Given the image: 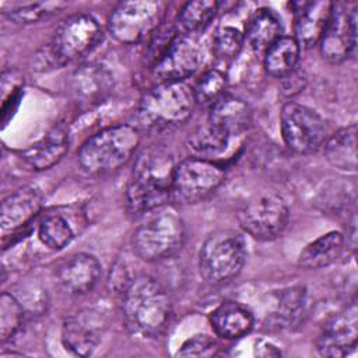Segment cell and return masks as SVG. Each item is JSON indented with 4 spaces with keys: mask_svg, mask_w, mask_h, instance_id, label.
Masks as SVG:
<instances>
[{
    "mask_svg": "<svg viewBox=\"0 0 358 358\" xmlns=\"http://www.w3.org/2000/svg\"><path fill=\"white\" fill-rule=\"evenodd\" d=\"M172 155L162 148H147L136 159L126 187V206L133 217L161 208L172 199Z\"/></svg>",
    "mask_w": 358,
    "mask_h": 358,
    "instance_id": "1",
    "label": "cell"
},
{
    "mask_svg": "<svg viewBox=\"0 0 358 358\" xmlns=\"http://www.w3.org/2000/svg\"><path fill=\"white\" fill-rule=\"evenodd\" d=\"M122 313L131 333L154 338L166 329L172 302L159 281L150 275H137L122 291Z\"/></svg>",
    "mask_w": 358,
    "mask_h": 358,
    "instance_id": "2",
    "label": "cell"
},
{
    "mask_svg": "<svg viewBox=\"0 0 358 358\" xmlns=\"http://www.w3.org/2000/svg\"><path fill=\"white\" fill-rule=\"evenodd\" d=\"M196 108L193 90L179 83H159L145 92L136 110L137 129L161 131L185 123Z\"/></svg>",
    "mask_w": 358,
    "mask_h": 358,
    "instance_id": "3",
    "label": "cell"
},
{
    "mask_svg": "<svg viewBox=\"0 0 358 358\" xmlns=\"http://www.w3.org/2000/svg\"><path fill=\"white\" fill-rule=\"evenodd\" d=\"M140 144V131L131 124H115L92 134L77 152L88 175H106L123 166Z\"/></svg>",
    "mask_w": 358,
    "mask_h": 358,
    "instance_id": "4",
    "label": "cell"
},
{
    "mask_svg": "<svg viewBox=\"0 0 358 358\" xmlns=\"http://www.w3.org/2000/svg\"><path fill=\"white\" fill-rule=\"evenodd\" d=\"M102 29L88 14H74L66 18L52 41L36 55V70L59 69L69 62L88 55L101 41Z\"/></svg>",
    "mask_w": 358,
    "mask_h": 358,
    "instance_id": "5",
    "label": "cell"
},
{
    "mask_svg": "<svg viewBox=\"0 0 358 358\" xmlns=\"http://www.w3.org/2000/svg\"><path fill=\"white\" fill-rule=\"evenodd\" d=\"M246 260L243 236L232 229L210 234L199 252L200 275L210 284H225L235 278Z\"/></svg>",
    "mask_w": 358,
    "mask_h": 358,
    "instance_id": "6",
    "label": "cell"
},
{
    "mask_svg": "<svg viewBox=\"0 0 358 358\" xmlns=\"http://www.w3.org/2000/svg\"><path fill=\"white\" fill-rule=\"evenodd\" d=\"M185 243V224L175 211H159L133 234L134 253L144 262H159L178 253Z\"/></svg>",
    "mask_w": 358,
    "mask_h": 358,
    "instance_id": "7",
    "label": "cell"
},
{
    "mask_svg": "<svg viewBox=\"0 0 358 358\" xmlns=\"http://www.w3.org/2000/svg\"><path fill=\"white\" fill-rule=\"evenodd\" d=\"M225 171L217 162L190 157L175 165L172 199L180 204H194L211 196L224 182Z\"/></svg>",
    "mask_w": 358,
    "mask_h": 358,
    "instance_id": "8",
    "label": "cell"
},
{
    "mask_svg": "<svg viewBox=\"0 0 358 358\" xmlns=\"http://www.w3.org/2000/svg\"><path fill=\"white\" fill-rule=\"evenodd\" d=\"M164 14L165 7L161 1H123L112 11L108 20V29L120 43H138L158 29Z\"/></svg>",
    "mask_w": 358,
    "mask_h": 358,
    "instance_id": "9",
    "label": "cell"
},
{
    "mask_svg": "<svg viewBox=\"0 0 358 358\" xmlns=\"http://www.w3.org/2000/svg\"><path fill=\"white\" fill-rule=\"evenodd\" d=\"M289 220L284 199L275 193H260L250 197L238 211L241 228L252 238L268 242L280 238Z\"/></svg>",
    "mask_w": 358,
    "mask_h": 358,
    "instance_id": "10",
    "label": "cell"
},
{
    "mask_svg": "<svg viewBox=\"0 0 358 358\" xmlns=\"http://www.w3.org/2000/svg\"><path fill=\"white\" fill-rule=\"evenodd\" d=\"M280 127L285 145L296 154L316 152L329 137L326 120L316 110L296 102L284 103Z\"/></svg>",
    "mask_w": 358,
    "mask_h": 358,
    "instance_id": "11",
    "label": "cell"
},
{
    "mask_svg": "<svg viewBox=\"0 0 358 358\" xmlns=\"http://www.w3.org/2000/svg\"><path fill=\"white\" fill-rule=\"evenodd\" d=\"M358 6L333 3L329 21L319 39L323 59L338 64L354 55L357 48Z\"/></svg>",
    "mask_w": 358,
    "mask_h": 358,
    "instance_id": "12",
    "label": "cell"
},
{
    "mask_svg": "<svg viewBox=\"0 0 358 358\" xmlns=\"http://www.w3.org/2000/svg\"><path fill=\"white\" fill-rule=\"evenodd\" d=\"M203 50L193 35L176 34L161 56L154 62L157 83H179L190 77L201 64Z\"/></svg>",
    "mask_w": 358,
    "mask_h": 358,
    "instance_id": "13",
    "label": "cell"
},
{
    "mask_svg": "<svg viewBox=\"0 0 358 358\" xmlns=\"http://www.w3.org/2000/svg\"><path fill=\"white\" fill-rule=\"evenodd\" d=\"M357 340L358 308L354 299L323 324L316 338V350L322 357L343 358L355 350Z\"/></svg>",
    "mask_w": 358,
    "mask_h": 358,
    "instance_id": "14",
    "label": "cell"
},
{
    "mask_svg": "<svg viewBox=\"0 0 358 358\" xmlns=\"http://www.w3.org/2000/svg\"><path fill=\"white\" fill-rule=\"evenodd\" d=\"M103 329V316L96 310L84 309L63 322L62 343L74 355L88 357L101 343Z\"/></svg>",
    "mask_w": 358,
    "mask_h": 358,
    "instance_id": "15",
    "label": "cell"
},
{
    "mask_svg": "<svg viewBox=\"0 0 358 358\" xmlns=\"http://www.w3.org/2000/svg\"><path fill=\"white\" fill-rule=\"evenodd\" d=\"M113 91V74L101 63H85L71 76V92L84 108L102 103Z\"/></svg>",
    "mask_w": 358,
    "mask_h": 358,
    "instance_id": "16",
    "label": "cell"
},
{
    "mask_svg": "<svg viewBox=\"0 0 358 358\" xmlns=\"http://www.w3.org/2000/svg\"><path fill=\"white\" fill-rule=\"evenodd\" d=\"M331 1H295L291 3L294 13L295 39L299 46L312 48L319 43L331 13Z\"/></svg>",
    "mask_w": 358,
    "mask_h": 358,
    "instance_id": "17",
    "label": "cell"
},
{
    "mask_svg": "<svg viewBox=\"0 0 358 358\" xmlns=\"http://www.w3.org/2000/svg\"><path fill=\"white\" fill-rule=\"evenodd\" d=\"M43 203L42 193L35 186H24L8 194L0 210L1 231H17L28 225L41 211Z\"/></svg>",
    "mask_w": 358,
    "mask_h": 358,
    "instance_id": "18",
    "label": "cell"
},
{
    "mask_svg": "<svg viewBox=\"0 0 358 358\" xmlns=\"http://www.w3.org/2000/svg\"><path fill=\"white\" fill-rule=\"evenodd\" d=\"M101 264L98 259L88 253H77L67 259L57 270L60 287L71 295L90 292L98 282Z\"/></svg>",
    "mask_w": 358,
    "mask_h": 358,
    "instance_id": "19",
    "label": "cell"
},
{
    "mask_svg": "<svg viewBox=\"0 0 358 358\" xmlns=\"http://www.w3.org/2000/svg\"><path fill=\"white\" fill-rule=\"evenodd\" d=\"M207 122L234 138L241 136L250 126L252 109L243 99L224 95L210 108Z\"/></svg>",
    "mask_w": 358,
    "mask_h": 358,
    "instance_id": "20",
    "label": "cell"
},
{
    "mask_svg": "<svg viewBox=\"0 0 358 358\" xmlns=\"http://www.w3.org/2000/svg\"><path fill=\"white\" fill-rule=\"evenodd\" d=\"M210 323L218 337L238 340L253 329L255 317L245 305L235 301H225L211 312Z\"/></svg>",
    "mask_w": 358,
    "mask_h": 358,
    "instance_id": "21",
    "label": "cell"
},
{
    "mask_svg": "<svg viewBox=\"0 0 358 358\" xmlns=\"http://www.w3.org/2000/svg\"><path fill=\"white\" fill-rule=\"evenodd\" d=\"M70 144L69 129L59 123L41 140L22 152L24 159L36 171H45L56 165L67 152Z\"/></svg>",
    "mask_w": 358,
    "mask_h": 358,
    "instance_id": "22",
    "label": "cell"
},
{
    "mask_svg": "<svg viewBox=\"0 0 358 358\" xmlns=\"http://www.w3.org/2000/svg\"><path fill=\"white\" fill-rule=\"evenodd\" d=\"M281 36V20L274 10L260 7L252 13L246 22L245 38L256 53H264L267 48Z\"/></svg>",
    "mask_w": 358,
    "mask_h": 358,
    "instance_id": "23",
    "label": "cell"
},
{
    "mask_svg": "<svg viewBox=\"0 0 358 358\" xmlns=\"http://www.w3.org/2000/svg\"><path fill=\"white\" fill-rule=\"evenodd\" d=\"M344 235L330 231L308 243L298 257V264L303 268H323L334 263L344 249Z\"/></svg>",
    "mask_w": 358,
    "mask_h": 358,
    "instance_id": "24",
    "label": "cell"
},
{
    "mask_svg": "<svg viewBox=\"0 0 358 358\" xmlns=\"http://www.w3.org/2000/svg\"><path fill=\"white\" fill-rule=\"evenodd\" d=\"M324 157L334 168L354 172L357 169V124L338 129L323 144Z\"/></svg>",
    "mask_w": 358,
    "mask_h": 358,
    "instance_id": "25",
    "label": "cell"
},
{
    "mask_svg": "<svg viewBox=\"0 0 358 358\" xmlns=\"http://www.w3.org/2000/svg\"><path fill=\"white\" fill-rule=\"evenodd\" d=\"M301 46L294 36L282 35L264 52V70L267 74L282 78L292 73L299 62Z\"/></svg>",
    "mask_w": 358,
    "mask_h": 358,
    "instance_id": "26",
    "label": "cell"
},
{
    "mask_svg": "<svg viewBox=\"0 0 358 358\" xmlns=\"http://www.w3.org/2000/svg\"><path fill=\"white\" fill-rule=\"evenodd\" d=\"M76 227L71 220L59 210H50L43 214L38 224V238L53 250L67 246L76 236Z\"/></svg>",
    "mask_w": 358,
    "mask_h": 358,
    "instance_id": "27",
    "label": "cell"
},
{
    "mask_svg": "<svg viewBox=\"0 0 358 358\" xmlns=\"http://www.w3.org/2000/svg\"><path fill=\"white\" fill-rule=\"evenodd\" d=\"M218 8L220 3L215 0L187 1L178 14L176 31L185 35H194L204 31L217 15Z\"/></svg>",
    "mask_w": 358,
    "mask_h": 358,
    "instance_id": "28",
    "label": "cell"
},
{
    "mask_svg": "<svg viewBox=\"0 0 358 358\" xmlns=\"http://www.w3.org/2000/svg\"><path fill=\"white\" fill-rule=\"evenodd\" d=\"M231 140V137H228L206 120L189 136L187 145L199 157L207 158L224 152L228 148Z\"/></svg>",
    "mask_w": 358,
    "mask_h": 358,
    "instance_id": "29",
    "label": "cell"
},
{
    "mask_svg": "<svg viewBox=\"0 0 358 358\" xmlns=\"http://www.w3.org/2000/svg\"><path fill=\"white\" fill-rule=\"evenodd\" d=\"M227 76L220 69L207 70L196 83L193 95L196 105L211 108L221 96L225 95Z\"/></svg>",
    "mask_w": 358,
    "mask_h": 358,
    "instance_id": "30",
    "label": "cell"
},
{
    "mask_svg": "<svg viewBox=\"0 0 358 358\" xmlns=\"http://www.w3.org/2000/svg\"><path fill=\"white\" fill-rule=\"evenodd\" d=\"M24 308L18 299L8 294L3 292L0 296V340L6 343L11 340L24 324Z\"/></svg>",
    "mask_w": 358,
    "mask_h": 358,
    "instance_id": "31",
    "label": "cell"
},
{
    "mask_svg": "<svg viewBox=\"0 0 358 358\" xmlns=\"http://www.w3.org/2000/svg\"><path fill=\"white\" fill-rule=\"evenodd\" d=\"M245 35L235 27H220L213 36V53L221 62L236 59L242 50Z\"/></svg>",
    "mask_w": 358,
    "mask_h": 358,
    "instance_id": "32",
    "label": "cell"
},
{
    "mask_svg": "<svg viewBox=\"0 0 358 358\" xmlns=\"http://www.w3.org/2000/svg\"><path fill=\"white\" fill-rule=\"evenodd\" d=\"M59 7V3H28L11 7L10 10H6L4 14L17 24H34L55 13Z\"/></svg>",
    "mask_w": 358,
    "mask_h": 358,
    "instance_id": "33",
    "label": "cell"
},
{
    "mask_svg": "<svg viewBox=\"0 0 358 358\" xmlns=\"http://www.w3.org/2000/svg\"><path fill=\"white\" fill-rule=\"evenodd\" d=\"M217 351H218V343L214 337H211L208 334H194L193 337L187 338L180 345L176 355H179V357H211V355H215Z\"/></svg>",
    "mask_w": 358,
    "mask_h": 358,
    "instance_id": "34",
    "label": "cell"
},
{
    "mask_svg": "<svg viewBox=\"0 0 358 358\" xmlns=\"http://www.w3.org/2000/svg\"><path fill=\"white\" fill-rule=\"evenodd\" d=\"M305 303V289L302 287H292L282 289L278 295V309L282 317H291L302 310Z\"/></svg>",
    "mask_w": 358,
    "mask_h": 358,
    "instance_id": "35",
    "label": "cell"
},
{
    "mask_svg": "<svg viewBox=\"0 0 358 358\" xmlns=\"http://www.w3.org/2000/svg\"><path fill=\"white\" fill-rule=\"evenodd\" d=\"M303 83H305V78L301 77L295 69L292 73L282 77V90L285 91L287 95H294L302 90Z\"/></svg>",
    "mask_w": 358,
    "mask_h": 358,
    "instance_id": "36",
    "label": "cell"
},
{
    "mask_svg": "<svg viewBox=\"0 0 358 358\" xmlns=\"http://www.w3.org/2000/svg\"><path fill=\"white\" fill-rule=\"evenodd\" d=\"M255 354L259 357H280L281 351L267 340H257L255 345Z\"/></svg>",
    "mask_w": 358,
    "mask_h": 358,
    "instance_id": "37",
    "label": "cell"
}]
</instances>
